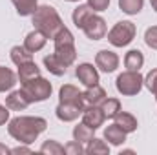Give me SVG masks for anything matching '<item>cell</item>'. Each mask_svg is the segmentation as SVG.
Instances as JSON below:
<instances>
[{
  "label": "cell",
  "mask_w": 157,
  "mask_h": 155,
  "mask_svg": "<svg viewBox=\"0 0 157 155\" xmlns=\"http://www.w3.org/2000/svg\"><path fill=\"white\" fill-rule=\"evenodd\" d=\"M93 128H90V126H86L84 122H80V124H77L75 128H73V139L75 141H78V142H90L91 139H93Z\"/></svg>",
  "instance_id": "obj_26"
},
{
  "label": "cell",
  "mask_w": 157,
  "mask_h": 155,
  "mask_svg": "<svg viewBox=\"0 0 157 155\" xmlns=\"http://www.w3.org/2000/svg\"><path fill=\"white\" fill-rule=\"evenodd\" d=\"M53 44H55V55L60 59V62L66 68H70L77 60V47H75V39H73L71 31L68 28L60 29L55 35Z\"/></svg>",
  "instance_id": "obj_3"
},
{
  "label": "cell",
  "mask_w": 157,
  "mask_h": 155,
  "mask_svg": "<svg viewBox=\"0 0 157 155\" xmlns=\"http://www.w3.org/2000/svg\"><path fill=\"white\" fill-rule=\"evenodd\" d=\"M144 42H146L148 47L157 49V26H152V28L146 29V33H144Z\"/></svg>",
  "instance_id": "obj_31"
},
{
  "label": "cell",
  "mask_w": 157,
  "mask_h": 155,
  "mask_svg": "<svg viewBox=\"0 0 157 155\" xmlns=\"http://www.w3.org/2000/svg\"><path fill=\"white\" fill-rule=\"evenodd\" d=\"M113 120H115V124L119 128H122V131H126V133H132V131L137 130V119L132 113H128V112L121 110L117 115L113 117Z\"/></svg>",
  "instance_id": "obj_17"
},
{
  "label": "cell",
  "mask_w": 157,
  "mask_h": 155,
  "mask_svg": "<svg viewBox=\"0 0 157 155\" xmlns=\"http://www.w3.org/2000/svg\"><path fill=\"white\" fill-rule=\"evenodd\" d=\"M33 17V26L35 29L42 31L48 39H55V35L64 29V22L60 18V15L57 13V9L53 6H39L37 11L31 15Z\"/></svg>",
  "instance_id": "obj_2"
},
{
  "label": "cell",
  "mask_w": 157,
  "mask_h": 155,
  "mask_svg": "<svg viewBox=\"0 0 157 155\" xmlns=\"http://www.w3.org/2000/svg\"><path fill=\"white\" fill-rule=\"evenodd\" d=\"M101 110L104 112L106 119H113V117L121 112V100H119V99H110V97H106V99L101 102Z\"/></svg>",
  "instance_id": "obj_27"
},
{
  "label": "cell",
  "mask_w": 157,
  "mask_h": 155,
  "mask_svg": "<svg viewBox=\"0 0 157 155\" xmlns=\"http://www.w3.org/2000/svg\"><path fill=\"white\" fill-rule=\"evenodd\" d=\"M64 153H68V155H82V153H86V148H82V142H78V141H71V142H68V144L64 146Z\"/></svg>",
  "instance_id": "obj_30"
},
{
  "label": "cell",
  "mask_w": 157,
  "mask_h": 155,
  "mask_svg": "<svg viewBox=\"0 0 157 155\" xmlns=\"http://www.w3.org/2000/svg\"><path fill=\"white\" fill-rule=\"evenodd\" d=\"M84 35L91 40H101L106 37V20L99 15H91L82 28Z\"/></svg>",
  "instance_id": "obj_7"
},
{
  "label": "cell",
  "mask_w": 157,
  "mask_h": 155,
  "mask_svg": "<svg viewBox=\"0 0 157 155\" xmlns=\"http://www.w3.org/2000/svg\"><path fill=\"white\" fill-rule=\"evenodd\" d=\"M75 75H77L78 82H82L86 88L99 84V71H97V68H93V64H88V62L78 64L75 70Z\"/></svg>",
  "instance_id": "obj_11"
},
{
  "label": "cell",
  "mask_w": 157,
  "mask_h": 155,
  "mask_svg": "<svg viewBox=\"0 0 157 155\" xmlns=\"http://www.w3.org/2000/svg\"><path fill=\"white\" fill-rule=\"evenodd\" d=\"M88 6L93 11H106L110 6V0H88Z\"/></svg>",
  "instance_id": "obj_33"
},
{
  "label": "cell",
  "mask_w": 157,
  "mask_h": 155,
  "mask_svg": "<svg viewBox=\"0 0 157 155\" xmlns=\"http://www.w3.org/2000/svg\"><path fill=\"white\" fill-rule=\"evenodd\" d=\"M55 115L62 122H71L82 115V108L77 104H68V102H59V106L55 108Z\"/></svg>",
  "instance_id": "obj_12"
},
{
  "label": "cell",
  "mask_w": 157,
  "mask_h": 155,
  "mask_svg": "<svg viewBox=\"0 0 157 155\" xmlns=\"http://www.w3.org/2000/svg\"><path fill=\"white\" fill-rule=\"evenodd\" d=\"M86 153L88 155H108L110 153V146L106 144V141L102 139H91L88 142V148H86Z\"/></svg>",
  "instance_id": "obj_25"
},
{
  "label": "cell",
  "mask_w": 157,
  "mask_h": 155,
  "mask_svg": "<svg viewBox=\"0 0 157 155\" xmlns=\"http://www.w3.org/2000/svg\"><path fill=\"white\" fill-rule=\"evenodd\" d=\"M46 42H48V37L39 31V29H33L31 33H28L26 35V39H24V47L28 49V51H31V53H37L40 51L44 46H46Z\"/></svg>",
  "instance_id": "obj_13"
},
{
  "label": "cell",
  "mask_w": 157,
  "mask_h": 155,
  "mask_svg": "<svg viewBox=\"0 0 157 155\" xmlns=\"http://www.w3.org/2000/svg\"><path fill=\"white\" fill-rule=\"evenodd\" d=\"M9 120V108L7 106H0V126H4Z\"/></svg>",
  "instance_id": "obj_34"
},
{
  "label": "cell",
  "mask_w": 157,
  "mask_h": 155,
  "mask_svg": "<svg viewBox=\"0 0 157 155\" xmlns=\"http://www.w3.org/2000/svg\"><path fill=\"white\" fill-rule=\"evenodd\" d=\"M11 60H13V64L20 66V64H24V62L33 60V53L28 51L24 46H13V47H11Z\"/></svg>",
  "instance_id": "obj_24"
},
{
  "label": "cell",
  "mask_w": 157,
  "mask_h": 155,
  "mask_svg": "<svg viewBox=\"0 0 157 155\" xmlns=\"http://www.w3.org/2000/svg\"><path fill=\"white\" fill-rule=\"evenodd\" d=\"M59 102H68V104H77L82 110L86 108V100H84V93L73 84H64L59 89Z\"/></svg>",
  "instance_id": "obj_8"
},
{
  "label": "cell",
  "mask_w": 157,
  "mask_h": 155,
  "mask_svg": "<svg viewBox=\"0 0 157 155\" xmlns=\"http://www.w3.org/2000/svg\"><path fill=\"white\" fill-rule=\"evenodd\" d=\"M40 152L46 155H62L64 153V146L59 144L57 141H46L42 146H40Z\"/></svg>",
  "instance_id": "obj_29"
},
{
  "label": "cell",
  "mask_w": 157,
  "mask_h": 155,
  "mask_svg": "<svg viewBox=\"0 0 157 155\" xmlns=\"http://www.w3.org/2000/svg\"><path fill=\"white\" fill-rule=\"evenodd\" d=\"M106 99V91L102 86L99 84H93V86H88V89L84 91V100H86V106H101V102Z\"/></svg>",
  "instance_id": "obj_15"
},
{
  "label": "cell",
  "mask_w": 157,
  "mask_h": 155,
  "mask_svg": "<svg viewBox=\"0 0 157 155\" xmlns=\"http://www.w3.org/2000/svg\"><path fill=\"white\" fill-rule=\"evenodd\" d=\"M143 6H144V0H119V7L126 15H137V13H141Z\"/></svg>",
  "instance_id": "obj_28"
},
{
  "label": "cell",
  "mask_w": 157,
  "mask_h": 155,
  "mask_svg": "<svg viewBox=\"0 0 157 155\" xmlns=\"http://www.w3.org/2000/svg\"><path fill=\"white\" fill-rule=\"evenodd\" d=\"M144 86H146L154 95H157V68L152 70V71L144 77Z\"/></svg>",
  "instance_id": "obj_32"
},
{
  "label": "cell",
  "mask_w": 157,
  "mask_h": 155,
  "mask_svg": "<svg viewBox=\"0 0 157 155\" xmlns=\"http://www.w3.org/2000/svg\"><path fill=\"white\" fill-rule=\"evenodd\" d=\"M11 2H13L17 13L20 17H31L37 11V7H39L37 0H11Z\"/></svg>",
  "instance_id": "obj_23"
},
{
  "label": "cell",
  "mask_w": 157,
  "mask_h": 155,
  "mask_svg": "<svg viewBox=\"0 0 157 155\" xmlns=\"http://www.w3.org/2000/svg\"><path fill=\"white\" fill-rule=\"evenodd\" d=\"M155 99H157V95H155Z\"/></svg>",
  "instance_id": "obj_39"
},
{
  "label": "cell",
  "mask_w": 157,
  "mask_h": 155,
  "mask_svg": "<svg viewBox=\"0 0 157 155\" xmlns=\"http://www.w3.org/2000/svg\"><path fill=\"white\" fill-rule=\"evenodd\" d=\"M144 64V55L139 51V49H130L126 55H124V66L126 70L130 71H139Z\"/></svg>",
  "instance_id": "obj_19"
},
{
  "label": "cell",
  "mask_w": 157,
  "mask_h": 155,
  "mask_svg": "<svg viewBox=\"0 0 157 155\" xmlns=\"http://www.w3.org/2000/svg\"><path fill=\"white\" fill-rule=\"evenodd\" d=\"M22 93L26 95V99L33 104V102H42L46 99L51 97V91H53V86L49 80H46L44 77H37L33 80H28L22 84Z\"/></svg>",
  "instance_id": "obj_4"
},
{
  "label": "cell",
  "mask_w": 157,
  "mask_h": 155,
  "mask_svg": "<svg viewBox=\"0 0 157 155\" xmlns=\"http://www.w3.org/2000/svg\"><path fill=\"white\" fill-rule=\"evenodd\" d=\"M106 120L104 112L101 110V106H86L82 110V122L93 130H99Z\"/></svg>",
  "instance_id": "obj_10"
},
{
  "label": "cell",
  "mask_w": 157,
  "mask_h": 155,
  "mask_svg": "<svg viewBox=\"0 0 157 155\" xmlns=\"http://www.w3.org/2000/svg\"><path fill=\"white\" fill-rule=\"evenodd\" d=\"M95 66L104 71V73H113L119 68V57L117 53L110 51V49H101L95 55Z\"/></svg>",
  "instance_id": "obj_9"
},
{
  "label": "cell",
  "mask_w": 157,
  "mask_h": 155,
  "mask_svg": "<svg viewBox=\"0 0 157 155\" xmlns=\"http://www.w3.org/2000/svg\"><path fill=\"white\" fill-rule=\"evenodd\" d=\"M11 153H31V150L26 148V146H18V148H13Z\"/></svg>",
  "instance_id": "obj_35"
},
{
  "label": "cell",
  "mask_w": 157,
  "mask_h": 155,
  "mask_svg": "<svg viewBox=\"0 0 157 155\" xmlns=\"http://www.w3.org/2000/svg\"><path fill=\"white\" fill-rule=\"evenodd\" d=\"M66 2H78V0H66Z\"/></svg>",
  "instance_id": "obj_38"
},
{
  "label": "cell",
  "mask_w": 157,
  "mask_h": 155,
  "mask_svg": "<svg viewBox=\"0 0 157 155\" xmlns=\"http://www.w3.org/2000/svg\"><path fill=\"white\" fill-rule=\"evenodd\" d=\"M135 33H137V28L133 22L121 20L108 31V42L115 47H124L135 39Z\"/></svg>",
  "instance_id": "obj_6"
},
{
  "label": "cell",
  "mask_w": 157,
  "mask_h": 155,
  "mask_svg": "<svg viewBox=\"0 0 157 155\" xmlns=\"http://www.w3.org/2000/svg\"><path fill=\"white\" fill-rule=\"evenodd\" d=\"M17 84V75L6 68V66H0V93H6L9 89H13Z\"/></svg>",
  "instance_id": "obj_21"
},
{
  "label": "cell",
  "mask_w": 157,
  "mask_h": 155,
  "mask_svg": "<svg viewBox=\"0 0 157 155\" xmlns=\"http://www.w3.org/2000/svg\"><path fill=\"white\" fill-rule=\"evenodd\" d=\"M126 135H128V133L122 131V128H119L115 122L104 130V141H108V142L113 144V146H121V144L126 141Z\"/></svg>",
  "instance_id": "obj_18"
},
{
  "label": "cell",
  "mask_w": 157,
  "mask_h": 155,
  "mask_svg": "<svg viewBox=\"0 0 157 155\" xmlns=\"http://www.w3.org/2000/svg\"><path fill=\"white\" fill-rule=\"evenodd\" d=\"M143 86H144V78L143 75L139 73V71H130V70H126L124 73H121L115 80V88H117V91L121 95H124V97H133V95H137L141 89H143Z\"/></svg>",
  "instance_id": "obj_5"
},
{
  "label": "cell",
  "mask_w": 157,
  "mask_h": 155,
  "mask_svg": "<svg viewBox=\"0 0 157 155\" xmlns=\"http://www.w3.org/2000/svg\"><path fill=\"white\" fill-rule=\"evenodd\" d=\"M7 153H11V150L6 144H0V155H7Z\"/></svg>",
  "instance_id": "obj_36"
},
{
  "label": "cell",
  "mask_w": 157,
  "mask_h": 155,
  "mask_svg": "<svg viewBox=\"0 0 157 155\" xmlns=\"http://www.w3.org/2000/svg\"><path fill=\"white\" fill-rule=\"evenodd\" d=\"M48 128L46 119L42 117H28V115H18L9 120L7 124V131L9 135L22 142V144H31L39 139V135Z\"/></svg>",
  "instance_id": "obj_1"
},
{
  "label": "cell",
  "mask_w": 157,
  "mask_h": 155,
  "mask_svg": "<svg viewBox=\"0 0 157 155\" xmlns=\"http://www.w3.org/2000/svg\"><path fill=\"white\" fill-rule=\"evenodd\" d=\"M31 102L26 99V95L22 93V89H17V91H11L7 97H6V106L11 110V112H22L29 106Z\"/></svg>",
  "instance_id": "obj_14"
},
{
  "label": "cell",
  "mask_w": 157,
  "mask_h": 155,
  "mask_svg": "<svg viewBox=\"0 0 157 155\" xmlns=\"http://www.w3.org/2000/svg\"><path fill=\"white\" fill-rule=\"evenodd\" d=\"M44 66H46V70L49 71V73H53L55 77H62L64 73H66V66L60 62V59L55 55V53H49V55H46L44 57Z\"/></svg>",
  "instance_id": "obj_20"
},
{
  "label": "cell",
  "mask_w": 157,
  "mask_h": 155,
  "mask_svg": "<svg viewBox=\"0 0 157 155\" xmlns=\"http://www.w3.org/2000/svg\"><path fill=\"white\" fill-rule=\"evenodd\" d=\"M93 15V9L86 4V6H78L73 9V15H71V20H73V24L77 26L78 29H82L84 28V24L88 22V18Z\"/></svg>",
  "instance_id": "obj_22"
},
{
  "label": "cell",
  "mask_w": 157,
  "mask_h": 155,
  "mask_svg": "<svg viewBox=\"0 0 157 155\" xmlns=\"http://www.w3.org/2000/svg\"><path fill=\"white\" fill-rule=\"evenodd\" d=\"M150 4H152V9L157 11V0H150Z\"/></svg>",
  "instance_id": "obj_37"
},
{
  "label": "cell",
  "mask_w": 157,
  "mask_h": 155,
  "mask_svg": "<svg viewBox=\"0 0 157 155\" xmlns=\"http://www.w3.org/2000/svg\"><path fill=\"white\" fill-rule=\"evenodd\" d=\"M17 75L20 78V84H24L28 80H33V78L40 77V68L33 60H29V62H24V64L18 66V73Z\"/></svg>",
  "instance_id": "obj_16"
}]
</instances>
